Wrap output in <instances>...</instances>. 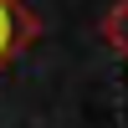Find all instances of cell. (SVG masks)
<instances>
[{
	"label": "cell",
	"mask_w": 128,
	"mask_h": 128,
	"mask_svg": "<svg viewBox=\"0 0 128 128\" xmlns=\"http://www.w3.org/2000/svg\"><path fill=\"white\" fill-rule=\"evenodd\" d=\"M31 36H36V20H31L16 0H0V67H5Z\"/></svg>",
	"instance_id": "6da1fadb"
},
{
	"label": "cell",
	"mask_w": 128,
	"mask_h": 128,
	"mask_svg": "<svg viewBox=\"0 0 128 128\" xmlns=\"http://www.w3.org/2000/svg\"><path fill=\"white\" fill-rule=\"evenodd\" d=\"M102 36H108V46L118 51V56H128V0H118V5L108 10V20H102Z\"/></svg>",
	"instance_id": "7a4b0ae2"
}]
</instances>
